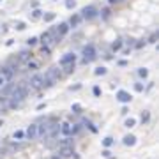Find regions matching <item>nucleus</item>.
Instances as JSON below:
<instances>
[{"mask_svg":"<svg viewBox=\"0 0 159 159\" xmlns=\"http://www.w3.org/2000/svg\"><path fill=\"white\" fill-rule=\"evenodd\" d=\"M25 96H27V90L21 87V85L14 87V88H12V92H11V96H9V108H16V106H19V103L25 99Z\"/></svg>","mask_w":159,"mask_h":159,"instance_id":"obj_1","label":"nucleus"},{"mask_svg":"<svg viewBox=\"0 0 159 159\" xmlns=\"http://www.w3.org/2000/svg\"><path fill=\"white\" fill-rule=\"evenodd\" d=\"M94 58H96V48L92 46V44H88V46L83 48V64L92 62Z\"/></svg>","mask_w":159,"mask_h":159,"instance_id":"obj_2","label":"nucleus"},{"mask_svg":"<svg viewBox=\"0 0 159 159\" xmlns=\"http://www.w3.org/2000/svg\"><path fill=\"white\" fill-rule=\"evenodd\" d=\"M58 131H60V127H58L57 122H50V124H46V138H53V136H55Z\"/></svg>","mask_w":159,"mask_h":159,"instance_id":"obj_3","label":"nucleus"},{"mask_svg":"<svg viewBox=\"0 0 159 159\" xmlns=\"http://www.w3.org/2000/svg\"><path fill=\"white\" fill-rule=\"evenodd\" d=\"M81 12H83L81 16H83L85 19H92V18H96V16H97V9H96L94 6H88V7H85Z\"/></svg>","mask_w":159,"mask_h":159,"instance_id":"obj_4","label":"nucleus"},{"mask_svg":"<svg viewBox=\"0 0 159 159\" xmlns=\"http://www.w3.org/2000/svg\"><path fill=\"white\" fill-rule=\"evenodd\" d=\"M73 156V147L71 145H60L58 149V157L65 159V157H71Z\"/></svg>","mask_w":159,"mask_h":159,"instance_id":"obj_5","label":"nucleus"},{"mask_svg":"<svg viewBox=\"0 0 159 159\" xmlns=\"http://www.w3.org/2000/svg\"><path fill=\"white\" fill-rule=\"evenodd\" d=\"M30 85H32L34 88H42V87H44V78H42V74L32 76V78H30Z\"/></svg>","mask_w":159,"mask_h":159,"instance_id":"obj_6","label":"nucleus"},{"mask_svg":"<svg viewBox=\"0 0 159 159\" xmlns=\"http://www.w3.org/2000/svg\"><path fill=\"white\" fill-rule=\"evenodd\" d=\"M12 74H14V69H11V67H2V69H0V76L6 81H9L12 78Z\"/></svg>","mask_w":159,"mask_h":159,"instance_id":"obj_7","label":"nucleus"},{"mask_svg":"<svg viewBox=\"0 0 159 159\" xmlns=\"http://www.w3.org/2000/svg\"><path fill=\"white\" fill-rule=\"evenodd\" d=\"M74 60H76V55L67 53V55H64V57L60 58V65H69V64H74Z\"/></svg>","mask_w":159,"mask_h":159,"instance_id":"obj_8","label":"nucleus"},{"mask_svg":"<svg viewBox=\"0 0 159 159\" xmlns=\"http://www.w3.org/2000/svg\"><path fill=\"white\" fill-rule=\"evenodd\" d=\"M67 30H69V25H67V23H60L58 28H57V39H55V41H58L60 37H64V35L67 34Z\"/></svg>","mask_w":159,"mask_h":159,"instance_id":"obj_9","label":"nucleus"},{"mask_svg":"<svg viewBox=\"0 0 159 159\" xmlns=\"http://www.w3.org/2000/svg\"><path fill=\"white\" fill-rule=\"evenodd\" d=\"M117 99H119L120 103H129V101H131V96L126 92V90H119V92H117Z\"/></svg>","mask_w":159,"mask_h":159,"instance_id":"obj_10","label":"nucleus"},{"mask_svg":"<svg viewBox=\"0 0 159 159\" xmlns=\"http://www.w3.org/2000/svg\"><path fill=\"white\" fill-rule=\"evenodd\" d=\"M25 134H27V138H28V140H34L35 136H37V126H35V124H32V126L27 129V133H25Z\"/></svg>","mask_w":159,"mask_h":159,"instance_id":"obj_11","label":"nucleus"},{"mask_svg":"<svg viewBox=\"0 0 159 159\" xmlns=\"http://www.w3.org/2000/svg\"><path fill=\"white\" fill-rule=\"evenodd\" d=\"M41 41H42V44H44V46H46V48H50V44L53 42V41H51V35H50L48 32H44V34H42Z\"/></svg>","mask_w":159,"mask_h":159,"instance_id":"obj_12","label":"nucleus"},{"mask_svg":"<svg viewBox=\"0 0 159 159\" xmlns=\"http://www.w3.org/2000/svg\"><path fill=\"white\" fill-rule=\"evenodd\" d=\"M136 143V138H134V136L133 134H127V136H124V145H134Z\"/></svg>","mask_w":159,"mask_h":159,"instance_id":"obj_13","label":"nucleus"},{"mask_svg":"<svg viewBox=\"0 0 159 159\" xmlns=\"http://www.w3.org/2000/svg\"><path fill=\"white\" fill-rule=\"evenodd\" d=\"M120 48H122V41H120V39H117L115 42L111 44V50H113V51H119Z\"/></svg>","mask_w":159,"mask_h":159,"instance_id":"obj_14","label":"nucleus"},{"mask_svg":"<svg viewBox=\"0 0 159 159\" xmlns=\"http://www.w3.org/2000/svg\"><path fill=\"white\" fill-rule=\"evenodd\" d=\"M60 131H62L64 134H71V126H69V124H62Z\"/></svg>","mask_w":159,"mask_h":159,"instance_id":"obj_15","label":"nucleus"},{"mask_svg":"<svg viewBox=\"0 0 159 159\" xmlns=\"http://www.w3.org/2000/svg\"><path fill=\"white\" fill-rule=\"evenodd\" d=\"M80 19H81V16H78V14H76V16H73V18H71V25H73V27H76V25L80 23Z\"/></svg>","mask_w":159,"mask_h":159,"instance_id":"obj_16","label":"nucleus"},{"mask_svg":"<svg viewBox=\"0 0 159 159\" xmlns=\"http://www.w3.org/2000/svg\"><path fill=\"white\" fill-rule=\"evenodd\" d=\"M55 19V12H46L44 14V21H53Z\"/></svg>","mask_w":159,"mask_h":159,"instance_id":"obj_17","label":"nucleus"},{"mask_svg":"<svg viewBox=\"0 0 159 159\" xmlns=\"http://www.w3.org/2000/svg\"><path fill=\"white\" fill-rule=\"evenodd\" d=\"M111 143H113V138H110V136H108V138H104V140H103V145H104V147H110Z\"/></svg>","mask_w":159,"mask_h":159,"instance_id":"obj_18","label":"nucleus"},{"mask_svg":"<svg viewBox=\"0 0 159 159\" xmlns=\"http://www.w3.org/2000/svg\"><path fill=\"white\" fill-rule=\"evenodd\" d=\"M65 6L69 7V9H74V6H76V2L74 0H65Z\"/></svg>","mask_w":159,"mask_h":159,"instance_id":"obj_19","label":"nucleus"},{"mask_svg":"<svg viewBox=\"0 0 159 159\" xmlns=\"http://www.w3.org/2000/svg\"><path fill=\"white\" fill-rule=\"evenodd\" d=\"M41 12H42V11H39V9H35V11L32 12V18H34V19H37V18H41Z\"/></svg>","mask_w":159,"mask_h":159,"instance_id":"obj_20","label":"nucleus"},{"mask_svg":"<svg viewBox=\"0 0 159 159\" xmlns=\"http://www.w3.org/2000/svg\"><path fill=\"white\" fill-rule=\"evenodd\" d=\"M23 134H25L23 131H16V133H14V138H16V140H19V138H23Z\"/></svg>","mask_w":159,"mask_h":159,"instance_id":"obj_21","label":"nucleus"},{"mask_svg":"<svg viewBox=\"0 0 159 159\" xmlns=\"http://www.w3.org/2000/svg\"><path fill=\"white\" fill-rule=\"evenodd\" d=\"M134 126V119H127L126 120V127H133Z\"/></svg>","mask_w":159,"mask_h":159,"instance_id":"obj_22","label":"nucleus"},{"mask_svg":"<svg viewBox=\"0 0 159 159\" xmlns=\"http://www.w3.org/2000/svg\"><path fill=\"white\" fill-rule=\"evenodd\" d=\"M65 67V73H71L73 69H74V64H69V65H64Z\"/></svg>","mask_w":159,"mask_h":159,"instance_id":"obj_23","label":"nucleus"},{"mask_svg":"<svg viewBox=\"0 0 159 159\" xmlns=\"http://www.w3.org/2000/svg\"><path fill=\"white\" fill-rule=\"evenodd\" d=\"M106 73V69H104V67H99V69H96V74L99 76V74H104Z\"/></svg>","mask_w":159,"mask_h":159,"instance_id":"obj_24","label":"nucleus"},{"mask_svg":"<svg viewBox=\"0 0 159 159\" xmlns=\"http://www.w3.org/2000/svg\"><path fill=\"white\" fill-rule=\"evenodd\" d=\"M138 74H140V76H143V78H145V76H147V74H149V71H147V69H140V71H138Z\"/></svg>","mask_w":159,"mask_h":159,"instance_id":"obj_25","label":"nucleus"},{"mask_svg":"<svg viewBox=\"0 0 159 159\" xmlns=\"http://www.w3.org/2000/svg\"><path fill=\"white\" fill-rule=\"evenodd\" d=\"M35 42H37V37H30V39H28V44H30V46H34Z\"/></svg>","mask_w":159,"mask_h":159,"instance_id":"obj_26","label":"nucleus"},{"mask_svg":"<svg viewBox=\"0 0 159 159\" xmlns=\"http://www.w3.org/2000/svg\"><path fill=\"white\" fill-rule=\"evenodd\" d=\"M16 28L18 30H23L25 28V23H21V21H19V23H16Z\"/></svg>","mask_w":159,"mask_h":159,"instance_id":"obj_27","label":"nucleus"},{"mask_svg":"<svg viewBox=\"0 0 159 159\" xmlns=\"http://www.w3.org/2000/svg\"><path fill=\"white\" fill-rule=\"evenodd\" d=\"M19 58H21V60H27V58H28V53H27V51H23V53L19 55Z\"/></svg>","mask_w":159,"mask_h":159,"instance_id":"obj_28","label":"nucleus"},{"mask_svg":"<svg viewBox=\"0 0 159 159\" xmlns=\"http://www.w3.org/2000/svg\"><path fill=\"white\" fill-rule=\"evenodd\" d=\"M94 96H101V88L99 87H94Z\"/></svg>","mask_w":159,"mask_h":159,"instance_id":"obj_29","label":"nucleus"},{"mask_svg":"<svg viewBox=\"0 0 159 159\" xmlns=\"http://www.w3.org/2000/svg\"><path fill=\"white\" fill-rule=\"evenodd\" d=\"M134 88H136V90H138V92H140V90H143V87H142L140 83H136V87H134Z\"/></svg>","mask_w":159,"mask_h":159,"instance_id":"obj_30","label":"nucleus"},{"mask_svg":"<svg viewBox=\"0 0 159 159\" xmlns=\"http://www.w3.org/2000/svg\"><path fill=\"white\" fill-rule=\"evenodd\" d=\"M73 110H74L76 113H78V111H80V104H74V106H73Z\"/></svg>","mask_w":159,"mask_h":159,"instance_id":"obj_31","label":"nucleus"},{"mask_svg":"<svg viewBox=\"0 0 159 159\" xmlns=\"http://www.w3.org/2000/svg\"><path fill=\"white\" fill-rule=\"evenodd\" d=\"M4 85H6V80H4L2 76H0V87H4Z\"/></svg>","mask_w":159,"mask_h":159,"instance_id":"obj_32","label":"nucleus"},{"mask_svg":"<svg viewBox=\"0 0 159 159\" xmlns=\"http://www.w3.org/2000/svg\"><path fill=\"white\" fill-rule=\"evenodd\" d=\"M51 159H62V157H58V156H53V157H51Z\"/></svg>","mask_w":159,"mask_h":159,"instance_id":"obj_33","label":"nucleus"},{"mask_svg":"<svg viewBox=\"0 0 159 159\" xmlns=\"http://www.w3.org/2000/svg\"><path fill=\"white\" fill-rule=\"evenodd\" d=\"M110 2H111V4H113V2H117V0H110Z\"/></svg>","mask_w":159,"mask_h":159,"instance_id":"obj_34","label":"nucleus"}]
</instances>
